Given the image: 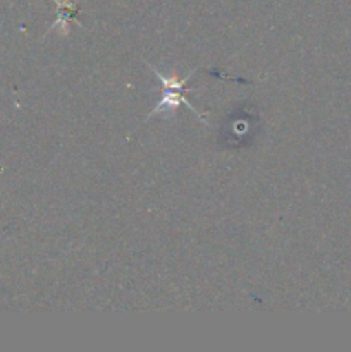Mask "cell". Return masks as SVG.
<instances>
[{
  "label": "cell",
  "instance_id": "1",
  "mask_svg": "<svg viewBox=\"0 0 351 352\" xmlns=\"http://www.w3.org/2000/svg\"><path fill=\"white\" fill-rule=\"evenodd\" d=\"M147 65L151 69V71H153V74L157 76L158 81L162 82V86H164V93H162V98L158 100V103H157V105H155V109L151 110V112L148 113V116L145 117L143 120L151 119V117H153L155 113L172 112V110L178 109L179 103H182V105L188 107V109L191 110V112L195 113L196 117H198L200 122L206 124L205 116H203L202 112H198V110L195 109V105H193V103L188 100V96H186V88H184V86H186V82L189 81V78H191L193 72H195V71L189 72L188 78H184V79H182V81H179V79L176 78V76H165V74H162L160 71H157V69H155L151 64H147Z\"/></svg>",
  "mask_w": 351,
  "mask_h": 352
},
{
  "label": "cell",
  "instance_id": "2",
  "mask_svg": "<svg viewBox=\"0 0 351 352\" xmlns=\"http://www.w3.org/2000/svg\"><path fill=\"white\" fill-rule=\"evenodd\" d=\"M54 2L58 6V17H57V21H55V23L52 24L50 30H48L45 34H48V33H50V31L57 30V28L61 26V24H62V31H64V33L67 34L69 33L67 24H69V21L74 19V14L78 12V6H74V3H69V2H61V0H54Z\"/></svg>",
  "mask_w": 351,
  "mask_h": 352
}]
</instances>
